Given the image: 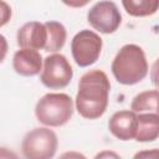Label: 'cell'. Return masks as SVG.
Masks as SVG:
<instances>
[{
	"label": "cell",
	"instance_id": "obj_14",
	"mask_svg": "<svg viewBox=\"0 0 159 159\" xmlns=\"http://www.w3.org/2000/svg\"><path fill=\"white\" fill-rule=\"evenodd\" d=\"M122 5L127 14L135 17L150 16L158 11V0H123Z\"/></svg>",
	"mask_w": 159,
	"mask_h": 159
},
{
	"label": "cell",
	"instance_id": "obj_1",
	"mask_svg": "<svg viewBox=\"0 0 159 159\" xmlns=\"http://www.w3.org/2000/svg\"><path fill=\"white\" fill-rule=\"evenodd\" d=\"M111 82L102 70H91L83 73L78 81L75 106L81 117L98 119L108 107Z\"/></svg>",
	"mask_w": 159,
	"mask_h": 159
},
{
	"label": "cell",
	"instance_id": "obj_12",
	"mask_svg": "<svg viewBox=\"0 0 159 159\" xmlns=\"http://www.w3.org/2000/svg\"><path fill=\"white\" fill-rule=\"evenodd\" d=\"M43 25L47 31V40L43 50L47 52L56 53L66 43V39H67L66 27L58 21H47Z\"/></svg>",
	"mask_w": 159,
	"mask_h": 159
},
{
	"label": "cell",
	"instance_id": "obj_7",
	"mask_svg": "<svg viewBox=\"0 0 159 159\" xmlns=\"http://www.w3.org/2000/svg\"><path fill=\"white\" fill-rule=\"evenodd\" d=\"M88 24L101 34H113L122 24V15L113 1H98L87 12Z\"/></svg>",
	"mask_w": 159,
	"mask_h": 159
},
{
	"label": "cell",
	"instance_id": "obj_3",
	"mask_svg": "<svg viewBox=\"0 0 159 159\" xmlns=\"http://www.w3.org/2000/svg\"><path fill=\"white\" fill-rule=\"evenodd\" d=\"M73 99L66 93H46L35 106V116L46 127H62L73 114Z\"/></svg>",
	"mask_w": 159,
	"mask_h": 159
},
{
	"label": "cell",
	"instance_id": "obj_5",
	"mask_svg": "<svg viewBox=\"0 0 159 159\" xmlns=\"http://www.w3.org/2000/svg\"><path fill=\"white\" fill-rule=\"evenodd\" d=\"M73 77V70L66 56L51 53L43 58L40 75L41 83L50 89H62L70 84Z\"/></svg>",
	"mask_w": 159,
	"mask_h": 159
},
{
	"label": "cell",
	"instance_id": "obj_16",
	"mask_svg": "<svg viewBox=\"0 0 159 159\" xmlns=\"http://www.w3.org/2000/svg\"><path fill=\"white\" fill-rule=\"evenodd\" d=\"M133 159H159V150L157 148L139 150L134 154Z\"/></svg>",
	"mask_w": 159,
	"mask_h": 159
},
{
	"label": "cell",
	"instance_id": "obj_9",
	"mask_svg": "<svg viewBox=\"0 0 159 159\" xmlns=\"http://www.w3.org/2000/svg\"><path fill=\"white\" fill-rule=\"evenodd\" d=\"M137 113L132 111H118L108 120L109 132L119 140H132L137 133Z\"/></svg>",
	"mask_w": 159,
	"mask_h": 159
},
{
	"label": "cell",
	"instance_id": "obj_19",
	"mask_svg": "<svg viewBox=\"0 0 159 159\" xmlns=\"http://www.w3.org/2000/svg\"><path fill=\"white\" fill-rule=\"evenodd\" d=\"M57 159H87L84 154L80 153V152H75V150H70V152H65L62 153Z\"/></svg>",
	"mask_w": 159,
	"mask_h": 159
},
{
	"label": "cell",
	"instance_id": "obj_10",
	"mask_svg": "<svg viewBox=\"0 0 159 159\" xmlns=\"http://www.w3.org/2000/svg\"><path fill=\"white\" fill-rule=\"evenodd\" d=\"M42 56L36 50L20 48L12 56L14 71L24 77H32L39 75L42 70Z\"/></svg>",
	"mask_w": 159,
	"mask_h": 159
},
{
	"label": "cell",
	"instance_id": "obj_6",
	"mask_svg": "<svg viewBox=\"0 0 159 159\" xmlns=\"http://www.w3.org/2000/svg\"><path fill=\"white\" fill-rule=\"evenodd\" d=\"M103 41L101 36L92 30L78 31L71 41V53L80 67H88L97 62L102 52Z\"/></svg>",
	"mask_w": 159,
	"mask_h": 159
},
{
	"label": "cell",
	"instance_id": "obj_11",
	"mask_svg": "<svg viewBox=\"0 0 159 159\" xmlns=\"http://www.w3.org/2000/svg\"><path fill=\"white\" fill-rule=\"evenodd\" d=\"M137 133L135 140L140 143L154 142L159 135V116L158 113H139L137 114Z\"/></svg>",
	"mask_w": 159,
	"mask_h": 159
},
{
	"label": "cell",
	"instance_id": "obj_18",
	"mask_svg": "<svg viewBox=\"0 0 159 159\" xmlns=\"http://www.w3.org/2000/svg\"><path fill=\"white\" fill-rule=\"evenodd\" d=\"M7 50H9V43L7 40L4 35L0 34V63L5 60L6 55H7Z\"/></svg>",
	"mask_w": 159,
	"mask_h": 159
},
{
	"label": "cell",
	"instance_id": "obj_4",
	"mask_svg": "<svg viewBox=\"0 0 159 159\" xmlns=\"http://www.w3.org/2000/svg\"><path fill=\"white\" fill-rule=\"evenodd\" d=\"M57 147L58 139L56 133L47 127H39L25 134L21 152L25 159H52Z\"/></svg>",
	"mask_w": 159,
	"mask_h": 159
},
{
	"label": "cell",
	"instance_id": "obj_2",
	"mask_svg": "<svg viewBox=\"0 0 159 159\" xmlns=\"http://www.w3.org/2000/svg\"><path fill=\"white\" fill-rule=\"evenodd\" d=\"M118 83L133 86L142 82L149 71L144 50L135 43H127L119 48L111 65Z\"/></svg>",
	"mask_w": 159,
	"mask_h": 159
},
{
	"label": "cell",
	"instance_id": "obj_15",
	"mask_svg": "<svg viewBox=\"0 0 159 159\" xmlns=\"http://www.w3.org/2000/svg\"><path fill=\"white\" fill-rule=\"evenodd\" d=\"M11 15H12L11 6L7 2L0 0V27L5 26L10 21Z\"/></svg>",
	"mask_w": 159,
	"mask_h": 159
},
{
	"label": "cell",
	"instance_id": "obj_8",
	"mask_svg": "<svg viewBox=\"0 0 159 159\" xmlns=\"http://www.w3.org/2000/svg\"><path fill=\"white\" fill-rule=\"evenodd\" d=\"M47 40V31L40 21H29L24 24L16 34V42L20 48L42 50Z\"/></svg>",
	"mask_w": 159,
	"mask_h": 159
},
{
	"label": "cell",
	"instance_id": "obj_13",
	"mask_svg": "<svg viewBox=\"0 0 159 159\" xmlns=\"http://www.w3.org/2000/svg\"><path fill=\"white\" fill-rule=\"evenodd\" d=\"M158 89H148L138 93L130 103V109L134 113H157L158 111Z\"/></svg>",
	"mask_w": 159,
	"mask_h": 159
},
{
	"label": "cell",
	"instance_id": "obj_20",
	"mask_svg": "<svg viewBox=\"0 0 159 159\" xmlns=\"http://www.w3.org/2000/svg\"><path fill=\"white\" fill-rule=\"evenodd\" d=\"M0 159H19V157L16 155L15 152L5 147H0Z\"/></svg>",
	"mask_w": 159,
	"mask_h": 159
},
{
	"label": "cell",
	"instance_id": "obj_17",
	"mask_svg": "<svg viewBox=\"0 0 159 159\" xmlns=\"http://www.w3.org/2000/svg\"><path fill=\"white\" fill-rule=\"evenodd\" d=\"M93 159H122V157L113 150H102L97 153Z\"/></svg>",
	"mask_w": 159,
	"mask_h": 159
}]
</instances>
